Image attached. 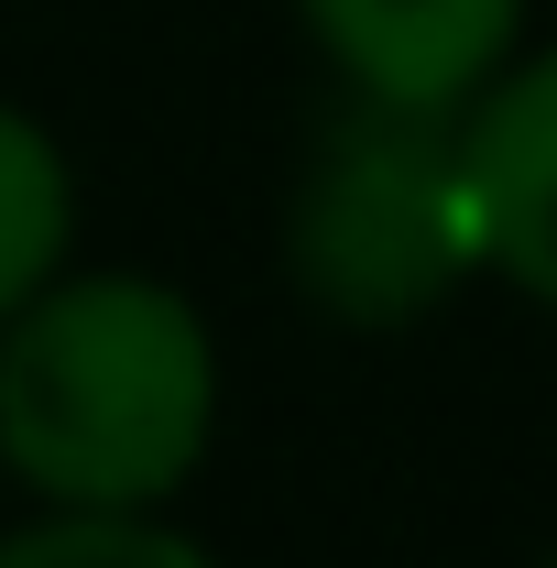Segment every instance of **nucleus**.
Segmentation results:
<instances>
[{
	"instance_id": "423d86ee",
	"label": "nucleus",
	"mask_w": 557,
	"mask_h": 568,
	"mask_svg": "<svg viewBox=\"0 0 557 568\" xmlns=\"http://www.w3.org/2000/svg\"><path fill=\"white\" fill-rule=\"evenodd\" d=\"M0 568H219L186 525L153 514H121V503H44L33 525L0 536Z\"/></svg>"
},
{
	"instance_id": "7ed1b4c3",
	"label": "nucleus",
	"mask_w": 557,
	"mask_h": 568,
	"mask_svg": "<svg viewBox=\"0 0 557 568\" xmlns=\"http://www.w3.org/2000/svg\"><path fill=\"white\" fill-rule=\"evenodd\" d=\"M295 22L340 67V88H361V99L470 110L514 67L525 0H295Z\"/></svg>"
},
{
	"instance_id": "f257e3e1",
	"label": "nucleus",
	"mask_w": 557,
	"mask_h": 568,
	"mask_svg": "<svg viewBox=\"0 0 557 568\" xmlns=\"http://www.w3.org/2000/svg\"><path fill=\"white\" fill-rule=\"evenodd\" d=\"M219 437V339L164 274H55L0 328V470L153 514Z\"/></svg>"
},
{
	"instance_id": "f03ea898",
	"label": "nucleus",
	"mask_w": 557,
	"mask_h": 568,
	"mask_svg": "<svg viewBox=\"0 0 557 568\" xmlns=\"http://www.w3.org/2000/svg\"><path fill=\"white\" fill-rule=\"evenodd\" d=\"M470 263H492L470 121L350 88L284 186V284L340 328H416L470 284Z\"/></svg>"
},
{
	"instance_id": "0eeeda50",
	"label": "nucleus",
	"mask_w": 557,
	"mask_h": 568,
	"mask_svg": "<svg viewBox=\"0 0 557 568\" xmlns=\"http://www.w3.org/2000/svg\"><path fill=\"white\" fill-rule=\"evenodd\" d=\"M547 568H557V558H547Z\"/></svg>"
},
{
	"instance_id": "39448f33",
	"label": "nucleus",
	"mask_w": 557,
	"mask_h": 568,
	"mask_svg": "<svg viewBox=\"0 0 557 568\" xmlns=\"http://www.w3.org/2000/svg\"><path fill=\"white\" fill-rule=\"evenodd\" d=\"M67 252H77V175L55 132L0 99V328L67 274Z\"/></svg>"
},
{
	"instance_id": "20e7f679",
	"label": "nucleus",
	"mask_w": 557,
	"mask_h": 568,
	"mask_svg": "<svg viewBox=\"0 0 557 568\" xmlns=\"http://www.w3.org/2000/svg\"><path fill=\"white\" fill-rule=\"evenodd\" d=\"M459 121H470V186H482L492 274L557 317V44L503 67Z\"/></svg>"
}]
</instances>
